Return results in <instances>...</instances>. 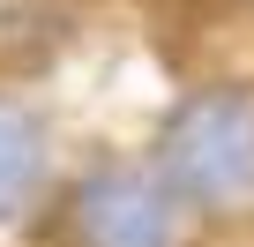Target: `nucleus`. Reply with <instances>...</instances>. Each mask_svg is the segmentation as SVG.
<instances>
[{"mask_svg": "<svg viewBox=\"0 0 254 247\" xmlns=\"http://www.w3.org/2000/svg\"><path fill=\"white\" fill-rule=\"evenodd\" d=\"M157 180L180 202L232 210L254 202V97L247 90H194L172 105L157 135Z\"/></svg>", "mask_w": 254, "mask_h": 247, "instance_id": "obj_1", "label": "nucleus"}, {"mask_svg": "<svg viewBox=\"0 0 254 247\" xmlns=\"http://www.w3.org/2000/svg\"><path fill=\"white\" fill-rule=\"evenodd\" d=\"M75 247H172V195L142 172H90L67 202Z\"/></svg>", "mask_w": 254, "mask_h": 247, "instance_id": "obj_2", "label": "nucleus"}, {"mask_svg": "<svg viewBox=\"0 0 254 247\" xmlns=\"http://www.w3.org/2000/svg\"><path fill=\"white\" fill-rule=\"evenodd\" d=\"M38 180H45V128L0 97V217H15L38 195Z\"/></svg>", "mask_w": 254, "mask_h": 247, "instance_id": "obj_3", "label": "nucleus"}]
</instances>
